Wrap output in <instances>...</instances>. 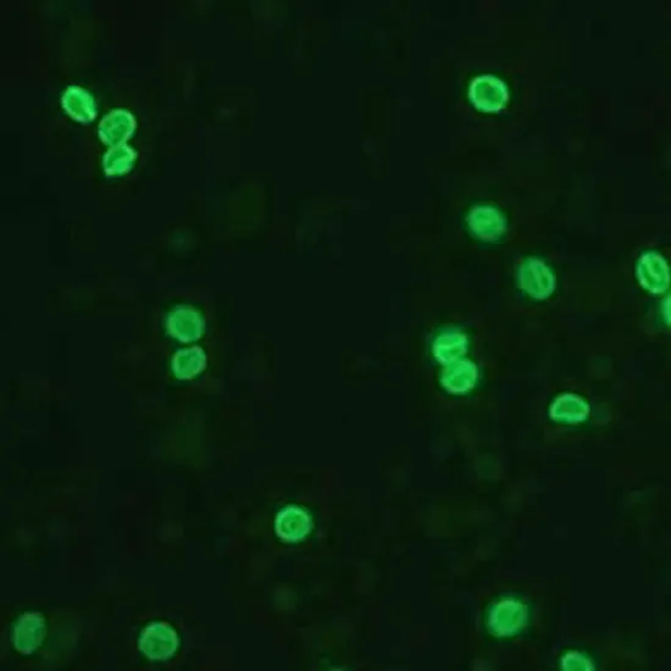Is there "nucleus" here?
Instances as JSON below:
<instances>
[{
	"mask_svg": "<svg viewBox=\"0 0 671 671\" xmlns=\"http://www.w3.org/2000/svg\"><path fill=\"white\" fill-rule=\"evenodd\" d=\"M518 281L521 290L536 301L549 298L557 287L556 275L545 261L537 258L522 261L518 270Z\"/></svg>",
	"mask_w": 671,
	"mask_h": 671,
	"instance_id": "obj_1",
	"label": "nucleus"
},
{
	"mask_svg": "<svg viewBox=\"0 0 671 671\" xmlns=\"http://www.w3.org/2000/svg\"><path fill=\"white\" fill-rule=\"evenodd\" d=\"M180 645L177 632L168 622H153L143 630L140 649L151 660H167L177 653Z\"/></svg>",
	"mask_w": 671,
	"mask_h": 671,
	"instance_id": "obj_2",
	"label": "nucleus"
},
{
	"mask_svg": "<svg viewBox=\"0 0 671 671\" xmlns=\"http://www.w3.org/2000/svg\"><path fill=\"white\" fill-rule=\"evenodd\" d=\"M469 98L475 108L484 113H498L509 101L507 86L492 75L478 76L471 82Z\"/></svg>",
	"mask_w": 671,
	"mask_h": 671,
	"instance_id": "obj_3",
	"label": "nucleus"
},
{
	"mask_svg": "<svg viewBox=\"0 0 671 671\" xmlns=\"http://www.w3.org/2000/svg\"><path fill=\"white\" fill-rule=\"evenodd\" d=\"M636 275L643 290L653 295L664 294L670 286L669 264L662 254L649 250L639 257Z\"/></svg>",
	"mask_w": 671,
	"mask_h": 671,
	"instance_id": "obj_4",
	"label": "nucleus"
},
{
	"mask_svg": "<svg viewBox=\"0 0 671 671\" xmlns=\"http://www.w3.org/2000/svg\"><path fill=\"white\" fill-rule=\"evenodd\" d=\"M470 231L485 242H495L505 235L507 219L497 206L481 204L474 206L467 218Z\"/></svg>",
	"mask_w": 671,
	"mask_h": 671,
	"instance_id": "obj_5",
	"label": "nucleus"
},
{
	"mask_svg": "<svg viewBox=\"0 0 671 671\" xmlns=\"http://www.w3.org/2000/svg\"><path fill=\"white\" fill-rule=\"evenodd\" d=\"M46 621L41 612H27L13 626V643L23 655H31L46 638Z\"/></svg>",
	"mask_w": 671,
	"mask_h": 671,
	"instance_id": "obj_6",
	"label": "nucleus"
},
{
	"mask_svg": "<svg viewBox=\"0 0 671 671\" xmlns=\"http://www.w3.org/2000/svg\"><path fill=\"white\" fill-rule=\"evenodd\" d=\"M528 621V609L521 602L504 600L494 605L488 625L497 636H511L521 631Z\"/></svg>",
	"mask_w": 671,
	"mask_h": 671,
	"instance_id": "obj_7",
	"label": "nucleus"
},
{
	"mask_svg": "<svg viewBox=\"0 0 671 671\" xmlns=\"http://www.w3.org/2000/svg\"><path fill=\"white\" fill-rule=\"evenodd\" d=\"M312 526L311 516L298 507L282 509L275 522L277 535L288 542L301 541L311 532Z\"/></svg>",
	"mask_w": 671,
	"mask_h": 671,
	"instance_id": "obj_8",
	"label": "nucleus"
},
{
	"mask_svg": "<svg viewBox=\"0 0 671 671\" xmlns=\"http://www.w3.org/2000/svg\"><path fill=\"white\" fill-rule=\"evenodd\" d=\"M478 376L477 367L469 359H459L446 366L440 382L450 394H463L473 390Z\"/></svg>",
	"mask_w": 671,
	"mask_h": 671,
	"instance_id": "obj_9",
	"label": "nucleus"
},
{
	"mask_svg": "<svg viewBox=\"0 0 671 671\" xmlns=\"http://www.w3.org/2000/svg\"><path fill=\"white\" fill-rule=\"evenodd\" d=\"M203 330L204 320L195 309L178 308L168 318V331L184 342L198 340Z\"/></svg>",
	"mask_w": 671,
	"mask_h": 671,
	"instance_id": "obj_10",
	"label": "nucleus"
},
{
	"mask_svg": "<svg viewBox=\"0 0 671 671\" xmlns=\"http://www.w3.org/2000/svg\"><path fill=\"white\" fill-rule=\"evenodd\" d=\"M549 414L557 422H584L590 414V405L580 395L563 394L558 395L549 408Z\"/></svg>",
	"mask_w": 671,
	"mask_h": 671,
	"instance_id": "obj_11",
	"label": "nucleus"
},
{
	"mask_svg": "<svg viewBox=\"0 0 671 671\" xmlns=\"http://www.w3.org/2000/svg\"><path fill=\"white\" fill-rule=\"evenodd\" d=\"M467 337L459 330H449L433 342L432 352L440 364L449 366L467 353Z\"/></svg>",
	"mask_w": 671,
	"mask_h": 671,
	"instance_id": "obj_12",
	"label": "nucleus"
},
{
	"mask_svg": "<svg viewBox=\"0 0 671 671\" xmlns=\"http://www.w3.org/2000/svg\"><path fill=\"white\" fill-rule=\"evenodd\" d=\"M133 129V116L125 110H116L109 113L104 122L101 123L99 134L105 143L116 146V144L122 143L132 133Z\"/></svg>",
	"mask_w": 671,
	"mask_h": 671,
	"instance_id": "obj_13",
	"label": "nucleus"
},
{
	"mask_svg": "<svg viewBox=\"0 0 671 671\" xmlns=\"http://www.w3.org/2000/svg\"><path fill=\"white\" fill-rule=\"evenodd\" d=\"M63 105L68 115L80 122H89L97 115L95 99L82 88H68L63 98Z\"/></svg>",
	"mask_w": 671,
	"mask_h": 671,
	"instance_id": "obj_14",
	"label": "nucleus"
},
{
	"mask_svg": "<svg viewBox=\"0 0 671 671\" xmlns=\"http://www.w3.org/2000/svg\"><path fill=\"white\" fill-rule=\"evenodd\" d=\"M205 354L198 347L185 349L174 358V370L180 378L194 377L205 367Z\"/></svg>",
	"mask_w": 671,
	"mask_h": 671,
	"instance_id": "obj_15",
	"label": "nucleus"
},
{
	"mask_svg": "<svg viewBox=\"0 0 671 671\" xmlns=\"http://www.w3.org/2000/svg\"><path fill=\"white\" fill-rule=\"evenodd\" d=\"M134 157L136 154L132 148L127 146L113 148L104 158L106 175H119L129 171V168L132 167Z\"/></svg>",
	"mask_w": 671,
	"mask_h": 671,
	"instance_id": "obj_16",
	"label": "nucleus"
},
{
	"mask_svg": "<svg viewBox=\"0 0 671 671\" xmlns=\"http://www.w3.org/2000/svg\"><path fill=\"white\" fill-rule=\"evenodd\" d=\"M563 666L570 670L592 669L591 663L584 656L577 655V653H571V655L566 657L563 660Z\"/></svg>",
	"mask_w": 671,
	"mask_h": 671,
	"instance_id": "obj_17",
	"label": "nucleus"
}]
</instances>
